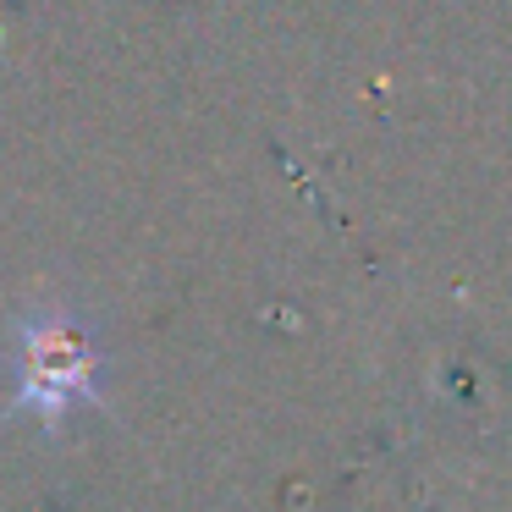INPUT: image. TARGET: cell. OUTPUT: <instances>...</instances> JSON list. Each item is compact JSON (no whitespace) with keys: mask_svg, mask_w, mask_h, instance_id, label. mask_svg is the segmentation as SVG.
<instances>
[{"mask_svg":"<svg viewBox=\"0 0 512 512\" xmlns=\"http://www.w3.org/2000/svg\"><path fill=\"white\" fill-rule=\"evenodd\" d=\"M17 342V391L12 413H28L45 430H61L72 413L100 408L105 358L94 347V331L67 309H34L12 325Z\"/></svg>","mask_w":512,"mask_h":512,"instance_id":"1","label":"cell"}]
</instances>
